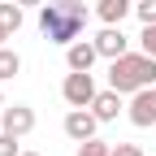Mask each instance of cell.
<instances>
[{
  "label": "cell",
  "instance_id": "obj_9",
  "mask_svg": "<svg viewBox=\"0 0 156 156\" xmlns=\"http://www.w3.org/2000/svg\"><path fill=\"white\" fill-rule=\"evenodd\" d=\"M91 113L100 117V122H117V113H122V91H95V100H91Z\"/></svg>",
  "mask_w": 156,
  "mask_h": 156
},
{
  "label": "cell",
  "instance_id": "obj_19",
  "mask_svg": "<svg viewBox=\"0 0 156 156\" xmlns=\"http://www.w3.org/2000/svg\"><path fill=\"white\" fill-rule=\"evenodd\" d=\"M5 39H9V35H5V30H0V48H5Z\"/></svg>",
  "mask_w": 156,
  "mask_h": 156
},
{
  "label": "cell",
  "instance_id": "obj_7",
  "mask_svg": "<svg viewBox=\"0 0 156 156\" xmlns=\"http://www.w3.org/2000/svg\"><path fill=\"white\" fill-rule=\"evenodd\" d=\"M65 61H69V69H91L95 61H100V48H95V39L87 44V39H74V44L65 48Z\"/></svg>",
  "mask_w": 156,
  "mask_h": 156
},
{
  "label": "cell",
  "instance_id": "obj_3",
  "mask_svg": "<svg viewBox=\"0 0 156 156\" xmlns=\"http://www.w3.org/2000/svg\"><path fill=\"white\" fill-rule=\"evenodd\" d=\"M61 95H65L69 108H91V100H95V83H91V74H87V69H69L65 83H61Z\"/></svg>",
  "mask_w": 156,
  "mask_h": 156
},
{
  "label": "cell",
  "instance_id": "obj_20",
  "mask_svg": "<svg viewBox=\"0 0 156 156\" xmlns=\"http://www.w3.org/2000/svg\"><path fill=\"white\" fill-rule=\"evenodd\" d=\"M22 156H39V152H22Z\"/></svg>",
  "mask_w": 156,
  "mask_h": 156
},
{
  "label": "cell",
  "instance_id": "obj_1",
  "mask_svg": "<svg viewBox=\"0 0 156 156\" xmlns=\"http://www.w3.org/2000/svg\"><path fill=\"white\" fill-rule=\"evenodd\" d=\"M87 26V9L83 0H52V5H39V30H44L48 44H74Z\"/></svg>",
  "mask_w": 156,
  "mask_h": 156
},
{
  "label": "cell",
  "instance_id": "obj_14",
  "mask_svg": "<svg viewBox=\"0 0 156 156\" xmlns=\"http://www.w3.org/2000/svg\"><path fill=\"white\" fill-rule=\"evenodd\" d=\"M134 13H139L143 26H156V0H139V5H134Z\"/></svg>",
  "mask_w": 156,
  "mask_h": 156
},
{
  "label": "cell",
  "instance_id": "obj_12",
  "mask_svg": "<svg viewBox=\"0 0 156 156\" xmlns=\"http://www.w3.org/2000/svg\"><path fill=\"white\" fill-rule=\"evenodd\" d=\"M13 74H22V56L13 48H0V78H13Z\"/></svg>",
  "mask_w": 156,
  "mask_h": 156
},
{
  "label": "cell",
  "instance_id": "obj_13",
  "mask_svg": "<svg viewBox=\"0 0 156 156\" xmlns=\"http://www.w3.org/2000/svg\"><path fill=\"white\" fill-rule=\"evenodd\" d=\"M78 156H113V147L104 139H83L78 143Z\"/></svg>",
  "mask_w": 156,
  "mask_h": 156
},
{
  "label": "cell",
  "instance_id": "obj_16",
  "mask_svg": "<svg viewBox=\"0 0 156 156\" xmlns=\"http://www.w3.org/2000/svg\"><path fill=\"white\" fill-rule=\"evenodd\" d=\"M139 48H143L147 56H156V26H143V35H139Z\"/></svg>",
  "mask_w": 156,
  "mask_h": 156
},
{
  "label": "cell",
  "instance_id": "obj_8",
  "mask_svg": "<svg viewBox=\"0 0 156 156\" xmlns=\"http://www.w3.org/2000/svg\"><path fill=\"white\" fill-rule=\"evenodd\" d=\"M95 48H100V56H108V61L126 56V35H122V26H104L100 35H95Z\"/></svg>",
  "mask_w": 156,
  "mask_h": 156
},
{
  "label": "cell",
  "instance_id": "obj_18",
  "mask_svg": "<svg viewBox=\"0 0 156 156\" xmlns=\"http://www.w3.org/2000/svg\"><path fill=\"white\" fill-rule=\"evenodd\" d=\"M17 5H44V0H17Z\"/></svg>",
  "mask_w": 156,
  "mask_h": 156
},
{
  "label": "cell",
  "instance_id": "obj_17",
  "mask_svg": "<svg viewBox=\"0 0 156 156\" xmlns=\"http://www.w3.org/2000/svg\"><path fill=\"white\" fill-rule=\"evenodd\" d=\"M113 156H143V147H139V143H117Z\"/></svg>",
  "mask_w": 156,
  "mask_h": 156
},
{
  "label": "cell",
  "instance_id": "obj_5",
  "mask_svg": "<svg viewBox=\"0 0 156 156\" xmlns=\"http://www.w3.org/2000/svg\"><path fill=\"white\" fill-rule=\"evenodd\" d=\"M130 122L134 126H156V87H143V91H134V100H130Z\"/></svg>",
  "mask_w": 156,
  "mask_h": 156
},
{
  "label": "cell",
  "instance_id": "obj_6",
  "mask_svg": "<svg viewBox=\"0 0 156 156\" xmlns=\"http://www.w3.org/2000/svg\"><path fill=\"white\" fill-rule=\"evenodd\" d=\"M0 130H9V134H30L35 130V108H26V104H13V108H5V117H0Z\"/></svg>",
  "mask_w": 156,
  "mask_h": 156
},
{
  "label": "cell",
  "instance_id": "obj_2",
  "mask_svg": "<svg viewBox=\"0 0 156 156\" xmlns=\"http://www.w3.org/2000/svg\"><path fill=\"white\" fill-rule=\"evenodd\" d=\"M108 87L122 91V95H134V91H143V87H156V56L126 52V56H117V61H108Z\"/></svg>",
  "mask_w": 156,
  "mask_h": 156
},
{
  "label": "cell",
  "instance_id": "obj_10",
  "mask_svg": "<svg viewBox=\"0 0 156 156\" xmlns=\"http://www.w3.org/2000/svg\"><path fill=\"white\" fill-rule=\"evenodd\" d=\"M130 9H134L130 0H100V5H95V13L104 17V26H122V17H126Z\"/></svg>",
  "mask_w": 156,
  "mask_h": 156
},
{
  "label": "cell",
  "instance_id": "obj_15",
  "mask_svg": "<svg viewBox=\"0 0 156 156\" xmlns=\"http://www.w3.org/2000/svg\"><path fill=\"white\" fill-rule=\"evenodd\" d=\"M0 156H22V147H17V134L0 130Z\"/></svg>",
  "mask_w": 156,
  "mask_h": 156
},
{
  "label": "cell",
  "instance_id": "obj_4",
  "mask_svg": "<svg viewBox=\"0 0 156 156\" xmlns=\"http://www.w3.org/2000/svg\"><path fill=\"white\" fill-rule=\"evenodd\" d=\"M95 126H100V117L87 113V108H69L65 113V134L74 143H83V139H95Z\"/></svg>",
  "mask_w": 156,
  "mask_h": 156
},
{
  "label": "cell",
  "instance_id": "obj_11",
  "mask_svg": "<svg viewBox=\"0 0 156 156\" xmlns=\"http://www.w3.org/2000/svg\"><path fill=\"white\" fill-rule=\"evenodd\" d=\"M0 30H5L9 39L22 30V5H17V0H13V5H0Z\"/></svg>",
  "mask_w": 156,
  "mask_h": 156
},
{
  "label": "cell",
  "instance_id": "obj_21",
  "mask_svg": "<svg viewBox=\"0 0 156 156\" xmlns=\"http://www.w3.org/2000/svg\"><path fill=\"white\" fill-rule=\"evenodd\" d=\"M0 117H5V108H0Z\"/></svg>",
  "mask_w": 156,
  "mask_h": 156
}]
</instances>
